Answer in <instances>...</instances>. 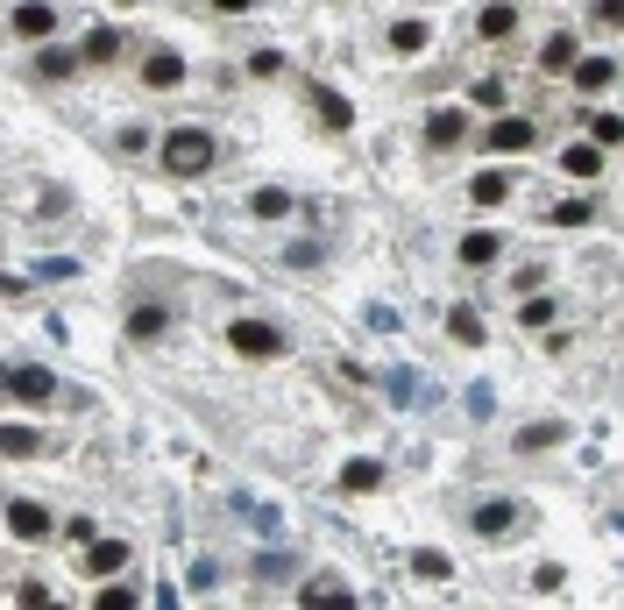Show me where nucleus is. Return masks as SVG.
<instances>
[{"mask_svg":"<svg viewBox=\"0 0 624 610\" xmlns=\"http://www.w3.org/2000/svg\"><path fill=\"white\" fill-rule=\"evenodd\" d=\"M320 114H327V121H334V128H348V121H355V107H348V100H341V93H320Z\"/></svg>","mask_w":624,"mask_h":610,"instance_id":"nucleus-30","label":"nucleus"},{"mask_svg":"<svg viewBox=\"0 0 624 610\" xmlns=\"http://www.w3.org/2000/svg\"><path fill=\"white\" fill-rule=\"evenodd\" d=\"M539 64H546V71H554V79H561V71L575 64V36H568V29H561V36H546V50H539Z\"/></svg>","mask_w":624,"mask_h":610,"instance_id":"nucleus-14","label":"nucleus"},{"mask_svg":"<svg viewBox=\"0 0 624 610\" xmlns=\"http://www.w3.org/2000/svg\"><path fill=\"white\" fill-rule=\"evenodd\" d=\"M461 263L468 270H490L497 263V235H461Z\"/></svg>","mask_w":624,"mask_h":610,"instance_id":"nucleus-15","label":"nucleus"},{"mask_svg":"<svg viewBox=\"0 0 624 610\" xmlns=\"http://www.w3.org/2000/svg\"><path fill=\"white\" fill-rule=\"evenodd\" d=\"M213 8H220V15H249V8H256V0H213Z\"/></svg>","mask_w":624,"mask_h":610,"instance_id":"nucleus-34","label":"nucleus"},{"mask_svg":"<svg viewBox=\"0 0 624 610\" xmlns=\"http://www.w3.org/2000/svg\"><path fill=\"white\" fill-rule=\"evenodd\" d=\"M596 164H603V149H596V142L568 149V171H575V178H596Z\"/></svg>","mask_w":624,"mask_h":610,"instance_id":"nucleus-26","label":"nucleus"},{"mask_svg":"<svg viewBox=\"0 0 624 610\" xmlns=\"http://www.w3.org/2000/svg\"><path fill=\"white\" fill-rule=\"evenodd\" d=\"M412 575H419V582H447V575H454V561H447V554H433V547H419V554H412Z\"/></svg>","mask_w":624,"mask_h":610,"instance_id":"nucleus-16","label":"nucleus"},{"mask_svg":"<svg viewBox=\"0 0 624 610\" xmlns=\"http://www.w3.org/2000/svg\"><path fill=\"white\" fill-rule=\"evenodd\" d=\"M0 391H8V376H0Z\"/></svg>","mask_w":624,"mask_h":610,"instance_id":"nucleus-35","label":"nucleus"},{"mask_svg":"<svg viewBox=\"0 0 624 610\" xmlns=\"http://www.w3.org/2000/svg\"><path fill=\"white\" fill-rule=\"evenodd\" d=\"M554 220H561V227H589V206H582V199H568V206H554Z\"/></svg>","mask_w":624,"mask_h":610,"instance_id":"nucleus-33","label":"nucleus"},{"mask_svg":"<svg viewBox=\"0 0 624 610\" xmlns=\"http://www.w3.org/2000/svg\"><path fill=\"white\" fill-rule=\"evenodd\" d=\"M476 29H483V36H511V29H518V8H483Z\"/></svg>","mask_w":624,"mask_h":610,"instance_id":"nucleus-25","label":"nucleus"},{"mask_svg":"<svg viewBox=\"0 0 624 610\" xmlns=\"http://www.w3.org/2000/svg\"><path fill=\"white\" fill-rule=\"evenodd\" d=\"M15 29H22V36H50V29H57V8H43V0H22V8H15Z\"/></svg>","mask_w":624,"mask_h":610,"instance_id":"nucleus-11","label":"nucleus"},{"mask_svg":"<svg viewBox=\"0 0 624 610\" xmlns=\"http://www.w3.org/2000/svg\"><path fill=\"white\" fill-rule=\"evenodd\" d=\"M8 391H15V398H29V405H43L57 384H50V369H15V376H8Z\"/></svg>","mask_w":624,"mask_h":610,"instance_id":"nucleus-10","label":"nucleus"},{"mask_svg":"<svg viewBox=\"0 0 624 610\" xmlns=\"http://www.w3.org/2000/svg\"><path fill=\"white\" fill-rule=\"evenodd\" d=\"M518 447H525V454H539V447H561V419H539V426H525V433H518Z\"/></svg>","mask_w":624,"mask_h":610,"instance_id":"nucleus-17","label":"nucleus"},{"mask_svg":"<svg viewBox=\"0 0 624 610\" xmlns=\"http://www.w3.org/2000/svg\"><path fill=\"white\" fill-rule=\"evenodd\" d=\"M178 79H185V57H178V50H156V57L142 64V86H156V93L178 86Z\"/></svg>","mask_w":624,"mask_h":610,"instance_id":"nucleus-7","label":"nucleus"},{"mask_svg":"<svg viewBox=\"0 0 624 610\" xmlns=\"http://www.w3.org/2000/svg\"><path fill=\"white\" fill-rule=\"evenodd\" d=\"M0 454H43V433H29V426H0Z\"/></svg>","mask_w":624,"mask_h":610,"instance_id":"nucleus-18","label":"nucleus"},{"mask_svg":"<svg viewBox=\"0 0 624 610\" xmlns=\"http://www.w3.org/2000/svg\"><path fill=\"white\" fill-rule=\"evenodd\" d=\"M476 532H483V540H504V532H518V504H504V497L476 504Z\"/></svg>","mask_w":624,"mask_h":610,"instance_id":"nucleus-4","label":"nucleus"},{"mask_svg":"<svg viewBox=\"0 0 624 610\" xmlns=\"http://www.w3.org/2000/svg\"><path fill=\"white\" fill-rule=\"evenodd\" d=\"M582 121H589V142H596V149H617V135H624L617 114H582Z\"/></svg>","mask_w":624,"mask_h":610,"instance_id":"nucleus-20","label":"nucleus"},{"mask_svg":"<svg viewBox=\"0 0 624 610\" xmlns=\"http://www.w3.org/2000/svg\"><path fill=\"white\" fill-rule=\"evenodd\" d=\"M447 327H454V341H468V348H476V341H483V320H476V313H468V305H454V313H447Z\"/></svg>","mask_w":624,"mask_h":610,"instance_id":"nucleus-23","label":"nucleus"},{"mask_svg":"<svg viewBox=\"0 0 624 610\" xmlns=\"http://www.w3.org/2000/svg\"><path fill=\"white\" fill-rule=\"evenodd\" d=\"M86 547H93V554H86L93 575H121V568H128V547H121V540H86Z\"/></svg>","mask_w":624,"mask_h":610,"instance_id":"nucleus-9","label":"nucleus"},{"mask_svg":"<svg viewBox=\"0 0 624 610\" xmlns=\"http://www.w3.org/2000/svg\"><path fill=\"white\" fill-rule=\"evenodd\" d=\"M554 320V298H525V327H546Z\"/></svg>","mask_w":624,"mask_h":610,"instance_id":"nucleus-32","label":"nucleus"},{"mask_svg":"<svg viewBox=\"0 0 624 610\" xmlns=\"http://www.w3.org/2000/svg\"><path fill=\"white\" fill-rule=\"evenodd\" d=\"M305 603H355L348 582H305Z\"/></svg>","mask_w":624,"mask_h":610,"instance_id":"nucleus-24","label":"nucleus"},{"mask_svg":"<svg viewBox=\"0 0 624 610\" xmlns=\"http://www.w3.org/2000/svg\"><path fill=\"white\" fill-rule=\"evenodd\" d=\"M376 483H383V462H348V469H341V490H348V497H369Z\"/></svg>","mask_w":624,"mask_h":610,"instance_id":"nucleus-13","label":"nucleus"},{"mask_svg":"<svg viewBox=\"0 0 624 610\" xmlns=\"http://www.w3.org/2000/svg\"><path fill=\"white\" fill-rule=\"evenodd\" d=\"M390 43H398L405 57H412V50H426V22H398V29H390Z\"/></svg>","mask_w":624,"mask_h":610,"instance_id":"nucleus-28","label":"nucleus"},{"mask_svg":"<svg viewBox=\"0 0 624 610\" xmlns=\"http://www.w3.org/2000/svg\"><path fill=\"white\" fill-rule=\"evenodd\" d=\"M213 157H220V142H213L206 128H171V135H164V171H171V178H206Z\"/></svg>","mask_w":624,"mask_h":610,"instance_id":"nucleus-1","label":"nucleus"},{"mask_svg":"<svg viewBox=\"0 0 624 610\" xmlns=\"http://www.w3.org/2000/svg\"><path fill=\"white\" fill-rule=\"evenodd\" d=\"M461 135H468V128H461L454 107H433V114H426V142H433V149H454Z\"/></svg>","mask_w":624,"mask_h":610,"instance_id":"nucleus-8","label":"nucleus"},{"mask_svg":"<svg viewBox=\"0 0 624 610\" xmlns=\"http://www.w3.org/2000/svg\"><path fill=\"white\" fill-rule=\"evenodd\" d=\"M114 57H121V36L114 29H93L86 36V64H114Z\"/></svg>","mask_w":624,"mask_h":610,"instance_id":"nucleus-19","label":"nucleus"},{"mask_svg":"<svg viewBox=\"0 0 624 610\" xmlns=\"http://www.w3.org/2000/svg\"><path fill=\"white\" fill-rule=\"evenodd\" d=\"M8 525H15V540H29V547H36V540H50V511H43V504H29V497H15V504H8Z\"/></svg>","mask_w":624,"mask_h":610,"instance_id":"nucleus-3","label":"nucleus"},{"mask_svg":"<svg viewBox=\"0 0 624 610\" xmlns=\"http://www.w3.org/2000/svg\"><path fill=\"white\" fill-rule=\"evenodd\" d=\"M227 348L249 355V362H270V355H284V334H277L270 320H234V327H227Z\"/></svg>","mask_w":624,"mask_h":610,"instance_id":"nucleus-2","label":"nucleus"},{"mask_svg":"<svg viewBox=\"0 0 624 610\" xmlns=\"http://www.w3.org/2000/svg\"><path fill=\"white\" fill-rule=\"evenodd\" d=\"M249 213H256V220H284V213H291V199H284L277 185H263V192L249 199Z\"/></svg>","mask_w":624,"mask_h":610,"instance_id":"nucleus-21","label":"nucleus"},{"mask_svg":"<svg viewBox=\"0 0 624 610\" xmlns=\"http://www.w3.org/2000/svg\"><path fill=\"white\" fill-rule=\"evenodd\" d=\"M532 142H539V128H532V121H518V114L490 128V149H504V157H518V149H532Z\"/></svg>","mask_w":624,"mask_h":610,"instance_id":"nucleus-5","label":"nucleus"},{"mask_svg":"<svg viewBox=\"0 0 624 610\" xmlns=\"http://www.w3.org/2000/svg\"><path fill=\"white\" fill-rule=\"evenodd\" d=\"M36 71H43V79H71V71H78V57H64V50H43V57H36Z\"/></svg>","mask_w":624,"mask_h":610,"instance_id":"nucleus-27","label":"nucleus"},{"mask_svg":"<svg viewBox=\"0 0 624 610\" xmlns=\"http://www.w3.org/2000/svg\"><path fill=\"white\" fill-rule=\"evenodd\" d=\"M568 71H575V86H582V93H603V86L617 79V57H575Z\"/></svg>","mask_w":624,"mask_h":610,"instance_id":"nucleus-6","label":"nucleus"},{"mask_svg":"<svg viewBox=\"0 0 624 610\" xmlns=\"http://www.w3.org/2000/svg\"><path fill=\"white\" fill-rule=\"evenodd\" d=\"M249 71H256V79H277L284 57H277V50H256V57H249Z\"/></svg>","mask_w":624,"mask_h":610,"instance_id":"nucleus-31","label":"nucleus"},{"mask_svg":"<svg viewBox=\"0 0 624 610\" xmlns=\"http://www.w3.org/2000/svg\"><path fill=\"white\" fill-rule=\"evenodd\" d=\"M93 603H100V610H128V603H135V589H128V582H100V596H93Z\"/></svg>","mask_w":624,"mask_h":610,"instance_id":"nucleus-29","label":"nucleus"},{"mask_svg":"<svg viewBox=\"0 0 624 610\" xmlns=\"http://www.w3.org/2000/svg\"><path fill=\"white\" fill-rule=\"evenodd\" d=\"M504 192H511V178H497V171H483L476 185H468V199H476V206H497Z\"/></svg>","mask_w":624,"mask_h":610,"instance_id":"nucleus-22","label":"nucleus"},{"mask_svg":"<svg viewBox=\"0 0 624 610\" xmlns=\"http://www.w3.org/2000/svg\"><path fill=\"white\" fill-rule=\"evenodd\" d=\"M164 327H171V313H164V305H135V313H128V334H135V341H156Z\"/></svg>","mask_w":624,"mask_h":610,"instance_id":"nucleus-12","label":"nucleus"}]
</instances>
